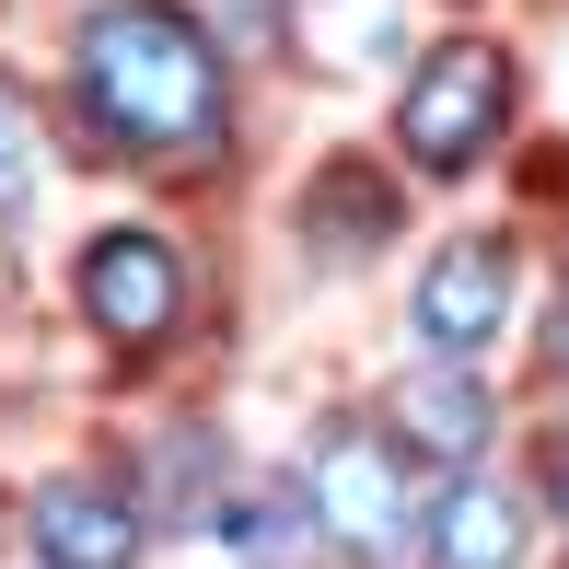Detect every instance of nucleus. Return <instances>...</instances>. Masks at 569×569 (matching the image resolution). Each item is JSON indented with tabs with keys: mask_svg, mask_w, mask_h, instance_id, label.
Returning <instances> with one entry per match:
<instances>
[{
	"mask_svg": "<svg viewBox=\"0 0 569 569\" xmlns=\"http://www.w3.org/2000/svg\"><path fill=\"white\" fill-rule=\"evenodd\" d=\"M82 106L117 128L128 151H210L232 93H221V47L198 36L174 0H117L82 23Z\"/></svg>",
	"mask_w": 569,
	"mask_h": 569,
	"instance_id": "1",
	"label": "nucleus"
},
{
	"mask_svg": "<svg viewBox=\"0 0 569 569\" xmlns=\"http://www.w3.org/2000/svg\"><path fill=\"white\" fill-rule=\"evenodd\" d=\"M523 558V500L488 477H453L430 500V569H511Z\"/></svg>",
	"mask_w": 569,
	"mask_h": 569,
	"instance_id": "8",
	"label": "nucleus"
},
{
	"mask_svg": "<svg viewBox=\"0 0 569 569\" xmlns=\"http://www.w3.org/2000/svg\"><path fill=\"white\" fill-rule=\"evenodd\" d=\"M511 279H523V268H511L500 232H453V244L419 268V315H407V326H419V349L465 372V360L511 326Z\"/></svg>",
	"mask_w": 569,
	"mask_h": 569,
	"instance_id": "4",
	"label": "nucleus"
},
{
	"mask_svg": "<svg viewBox=\"0 0 569 569\" xmlns=\"http://www.w3.org/2000/svg\"><path fill=\"white\" fill-rule=\"evenodd\" d=\"M383 232H396V187L383 174H360V163H338L315 187V244H338V256H372Z\"/></svg>",
	"mask_w": 569,
	"mask_h": 569,
	"instance_id": "9",
	"label": "nucleus"
},
{
	"mask_svg": "<svg viewBox=\"0 0 569 569\" xmlns=\"http://www.w3.org/2000/svg\"><path fill=\"white\" fill-rule=\"evenodd\" d=\"M82 315L106 326L117 349L174 338V315H187V268H174V244H163V232H140V221L93 232V244H82Z\"/></svg>",
	"mask_w": 569,
	"mask_h": 569,
	"instance_id": "5",
	"label": "nucleus"
},
{
	"mask_svg": "<svg viewBox=\"0 0 569 569\" xmlns=\"http://www.w3.org/2000/svg\"><path fill=\"white\" fill-rule=\"evenodd\" d=\"M547 500H558V511H569V442H558V453H547Z\"/></svg>",
	"mask_w": 569,
	"mask_h": 569,
	"instance_id": "12",
	"label": "nucleus"
},
{
	"mask_svg": "<svg viewBox=\"0 0 569 569\" xmlns=\"http://www.w3.org/2000/svg\"><path fill=\"white\" fill-rule=\"evenodd\" d=\"M396 442L430 453V465H477V442H488V396H477V372H453V360L407 372V383H396Z\"/></svg>",
	"mask_w": 569,
	"mask_h": 569,
	"instance_id": "7",
	"label": "nucleus"
},
{
	"mask_svg": "<svg viewBox=\"0 0 569 569\" xmlns=\"http://www.w3.org/2000/svg\"><path fill=\"white\" fill-rule=\"evenodd\" d=\"M302 500H315V523L338 535V547H360V558H396L407 535H419L407 442H383V430H326V442L302 453Z\"/></svg>",
	"mask_w": 569,
	"mask_h": 569,
	"instance_id": "3",
	"label": "nucleus"
},
{
	"mask_svg": "<svg viewBox=\"0 0 569 569\" xmlns=\"http://www.w3.org/2000/svg\"><path fill=\"white\" fill-rule=\"evenodd\" d=\"M500 128H511V59L488 36L430 47L419 82H407V106H396L407 163H419V174H477L488 151H500Z\"/></svg>",
	"mask_w": 569,
	"mask_h": 569,
	"instance_id": "2",
	"label": "nucleus"
},
{
	"mask_svg": "<svg viewBox=\"0 0 569 569\" xmlns=\"http://www.w3.org/2000/svg\"><path fill=\"white\" fill-rule=\"evenodd\" d=\"M302 47H315V59H338V70L396 59V0H302Z\"/></svg>",
	"mask_w": 569,
	"mask_h": 569,
	"instance_id": "10",
	"label": "nucleus"
},
{
	"mask_svg": "<svg viewBox=\"0 0 569 569\" xmlns=\"http://www.w3.org/2000/svg\"><path fill=\"white\" fill-rule=\"evenodd\" d=\"M547 360H558V372H569V302H558V326H547Z\"/></svg>",
	"mask_w": 569,
	"mask_h": 569,
	"instance_id": "13",
	"label": "nucleus"
},
{
	"mask_svg": "<svg viewBox=\"0 0 569 569\" xmlns=\"http://www.w3.org/2000/svg\"><path fill=\"white\" fill-rule=\"evenodd\" d=\"M23 210H36V117L0 82V221H23Z\"/></svg>",
	"mask_w": 569,
	"mask_h": 569,
	"instance_id": "11",
	"label": "nucleus"
},
{
	"mask_svg": "<svg viewBox=\"0 0 569 569\" xmlns=\"http://www.w3.org/2000/svg\"><path fill=\"white\" fill-rule=\"evenodd\" d=\"M23 535H36V558H47V569H128V558H140V511H128L117 488H93V477L36 488Z\"/></svg>",
	"mask_w": 569,
	"mask_h": 569,
	"instance_id": "6",
	"label": "nucleus"
}]
</instances>
